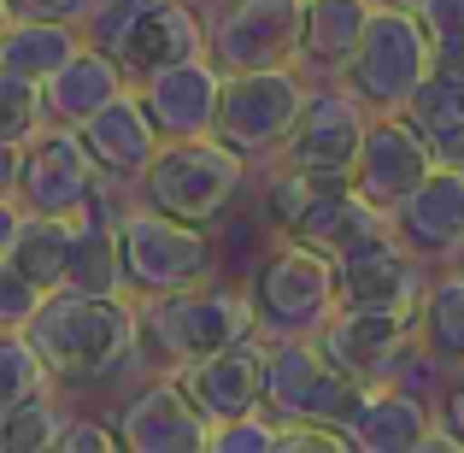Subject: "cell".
Wrapping results in <instances>:
<instances>
[{
    "instance_id": "32",
    "label": "cell",
    "mask_w": 464,
    "mask_h": 453,
    "mask_svg": "<svg viewBox=\"0 0 464 453\" xmlns=\"http://www.w3.org/2000/svg\"><path fill=\"white\" fill-rule=\"evenodd\" d=\"M59 430H65V412L53 407V395L0 407V453H53Z\"/></svg>"
},
{
    "instance_id": "5",
    "label": "cell",
    "mask_w": 464,
    "mask_h": 453,
    "mask_svg": "<svg viewBox=\"0 0 464 453\" xmlns=\"http://www.w3.org/2000/svg\"><path fill=\"white\" fill-rule=\"evenodd\" d=\"M124 277H130V295L136 300L182 295V289L212 283L218 277L212 224H188V218H170V212L141 201L124 218Z\"/></svg>"
},
{
    "instance_id": "28",
    "label": "cell",
    "mask_w": 464,
    "mask_h": 453,
    "mask_svg": "<svg viewBox=\"0 0 464 453\" xmlns=\"http://www.w3.org/2000/svg\"><path fill=\"white\" fill-rule=\"evenodd\" d=\"M65 289H82V295H130V277H124V224L77 218Z\"/></svg>"
},
{
    "instance_id": "31",
    "label": "cell",
    "mask_w": 464,
    "mask_h": 453,
    "mask_svg": "<svg viewBox=\"0 0 464 453\" xmlns=\"http://www.w3.org/2000/svg\"><path fill=\"white\" fill-rule=\"evenodd\" d=\"M47 124H53V118H47V83L18 77V71H0V142L30 148Z\"/></svg>"
},
{
    "instance_id": "17",
    "label": "cell",
    "mask_w": 464,
    "mask_h": 453,
    "mask_svg": "<svg viewBox=\"0 0 464 453\" xmlns=\"http://www.w3.org/2000/svg\"><path fill=\"white\" fill-rule=\"evenodd\" d=\"M136 89H141V101H148L153 124L165 130V142H177V136H212V130H218L224 65H218L212 54L153 71V77H148V83H136Z\"/></svg>"
},
{
    "instance_id": "41",
    "label": "cell",
    "mask_w": 464,
    "mask_h": 453,
    "mask_svg": "<svg viewBox=\"0 0 464 453\" xmlns=\"http://www.w3.org/2000/svg\"><path fill=\"white\" fill-rule=\"evenodd\" d=\"M453 265H459V271H464V248H459V253H453Z\"/></svg>"
},
{
    "instance_id": "37",
    "label": "cell",
    "mask_w": 464,
    "mask_h": 453,
    "mask_svg": "<svg viewBox=\"0 0 464 453\" xmlns=\"http://www.w3.org/2000/svg\"><path fill=\"white\" fill-rule=\"evenodd\" d=\"M118 448H124L118 424H101V419H65V430L53 442V453H118Z\"/></svg>"
},
{
    "instance_id": "14",
    "label": "cell",
    "mask_w": 464,
    "mask_h": 453,
    "mask_svg": "<svg viewBox=\"0 0 464 453\" xmlns=\"http://www.w3.org/2000/svg\"><path fill=\"white\" fill-rule=\"evenodd\" d=\"M435 165H441V159H435V148L411 130L406 113H376L371 130H364V153H359L353 182H359V189L394 218V206L411 201V194L435 177Z\"/></svg>"
},
{
    "instance_id": "15",
    "label": "cell",
    "mask_w": 464,
    "mask_h": 453,
    "mask_svg": "<svg viewBox=\"0 0 464 453\" xmlns=\"http://www.w3.org/2000/svg\"><path fill=\"white\" fill-rule=\"evenodd\" d=\"M118 436L124 453H212V419L182 395L177 377L136 389L118 407Z\"/></svg>"
},
{
    "instance_id": "22",
    "label": "cell",
    "mask_w": 464,
    "mask_h": 453,
    "mask_svg": "<svg viewBox=\"0 0 464 453\" xmlns=\"http://www.w3.org/2000/svg\"><path fill=\"white\" fill-rule=\"evenodd\" d=\"M382 230H394V218H388L382 206L359 189V182L324 177V182H317V194L306 201V212L295 218V230H288V236H295V241H312V248H324V253H347V248H359V241L382 236Z\"/></svg>"
},
{
    "instance_id": "30",
    "label": "cell",
    "mask_w": 464,
    "mask_h": 453,
    "mask_svg": "<svg viewBox=\"0 0 464 453\" xmlns=\"http://www.w3.org/2000/svg\"><path fill=\"white\" fill-rule=\"evenodd\" d=\"M53 365L30 341V330H0V407H24L35 395H53Z\"/></svg>"
},
{
    "instance_id": "6",
    "label": "cell",
    "mask_w": 464,
    "mask_h": 453,
    "mask_svg": "<svg viewBox=\"0 0 464 453\" xmlns=\"http://www.w3.org/2000/svg\"><path fill=\"white\" fill-rule=\"evenodd\" d=\"M253 306H259L265 336H317L324 318L341 306V277L335 253L312 248V241L283 236L253 271Z\"/></svg>"
},
{
    "instance_id": "9",
    "label": "cell",
    "mask_w": 464,
    "mask_h": 453,
    "mask_svg": "<svg viewBox=\"0 0 464 453\" xmlns=\"http://www.w3.org/2000/svg\"><path fill=\"white\" fill-rule=\"evenodd\" d=\"M371 389L324 359L312 336H265V412L271 419L353 424Z\"/></svg>"
},
{
    "instance_id": "25",
    "label": "cell",
    "mask_w": 464,
    "mask_h": 453,
    "mask_svg": "<svg viewBox=\"0 0 464 453\" xmlns=\"http://www.w3.org/2000/svg\"><path fill=\"white\" fill-rule=\"evenodd\" d=\"M376 0H306V35H300V65L317 77H341L371 30Z\"/></svg>"
},
{
    "instance_id": "21",
    "label": "cell",
    "mask_w": 464,
    "mask_h": 453,
    "mask_svg": "<svg viewBox=\"0 0 464 453\" xmlns=\"http://www.w3.org/2000/svg\"><path fill=\"white\" fill-rule=\"evenodd\" d=\"M71 241H77V218L30 212L24 201L0 206V265H18L47 295H59L71 277Z\"/></svg>"
},
{
    "instance_id": "36",
    "label": "cell",
    "mask_w": 464,
    "mask_h": 453,
    "mask_svg": "<svg viewBox=\"0 0 464 453\" xmlns=\"http://www.w3.org/2000/svg\"><path fill=\"white\" fill-rule=\"evenodd\" d=\"M42 300H47V289L35 277H24L18 265H0V330H30Z\"/></svg>"
},
{
    "instance_id": "39",
    "label": "cell",
    "mask_w": 464,
    "mask_h": 453,
    "mask_svg": "<svg viewBox=\"0 0 464 453\" xmlns=\"http://www.w3.org/2000/svg\"><path fill=\"white\" fill-rule=\"evenodd\" d=\"M441 424L464 442V365H453V383H447V395H441Z\"/></svg>"
},
{
    "instance_id": "34",
    "label": "cell",
    "mask_w": 464,
    "mask_h": 453,
    "mask_svg": "<svg viewBox=\"0 0 464 453\" xmlns=\"http://www.w3.org/2000/svg\"><path fill=\"white\" fill-rule=\"evenodd\" d=\"M148 6H153V0H94L89 18H82V35H89L94 47H106V54H118V47H124V35L136 30V18Z\"/></svg>"
},
{
    "instance_id": "27",
    "label": "cell",
    "mask_w": 464,
    "mask_h": 453,
    "mask_svg": "<svg viewBox=\"0 0 464 453\" xmlns=\"http://www.w3.org/2000/svg\"><path fill=\"white\" fill-rule=\"evenodd\" d=\"M406 118L441 165H464V77L459 71H430L423 89L406 101Z\"/></svg>"
},
{
    "instance_id": "1",
    "label": "cell",
    "mask_w": 464,
    "mask_h": 453,
    "mask_svg": "<svg viewBox=\"0 0 464 453\" xmlns=\"http://www.w3.org/2000/svg\"><path fill=\"white\" fill-rule=\"evenodd\" d=\"M30 341L47 353L59 383L94 389L141 359V300L136 295H82L59 289L30 318Z\"/></svg>"
},
{
    "instance_id": "24",
    "label": "cell",
    "mask_w": 464,
    "mask_h": 453,
    "mask_svg": "<svg viewBox=\"0 0 464 453\" xmlns=\"http://www.w3.org/2000/svg\"><path fill=\"white\" fill-rule=\"evenodd\" d=\"M124 89H130L124 59L89 42V47H82V54L65 65V71H59V77H47V118H53V124L82 130L94 113H101V106H112Z\"/></svg>"
},
{
    "instance_id": "8",
    "label": "cell",
    "mask_w": 464,
    "mask_h": 453,
    "mask_svg": "<svg viewBox=\"0 0 464 453\" xmlns=\"http://www.w3.org/2000/svg\"><path fill=\"white\" fill-rule=\"evenodd\" d=\"M312 89L300 65H265V71H224V101H218V136L247 159H276L295 136Z\"/></svg>"
},
{
    "instance_id": "10",
    "label": "cell",
    "mask_w": 464,
    "mask_h": 453,
    "mask_svg": "<svg viewBox=\"0 0 464 453\" xmlns=\"http://www.w3.org/2000/svg\"><path fill=\"white\" fill-rule=\"evenodd\" d=\"M371 106L359 101V94L347 89V83H324V89H312L306 113H300L295 136H288V148L276 153L283 165H300L312 171V177H341L353 182V171H359V153H364V130H371Z\"/></svg>"
},
{
    "instance_id": "19",
    "label": "cell",
    "mask_w": 464,
    "mask_h": 453,
    "mask_svg": "<svg viewBox=\"0 0 464 453\" xmlns=\"http://www.w3.org/2000/svg\"><path fill=\"white\" fill-rule=\"evenodd\" d=\"M394 236L430 265H453L464 248V165H435V177L394 206Z\"/></svg>"
},
{
    "instance_id": "40",
    "label": "cell",
    "mask_w": 464,
    "mask_h": 453,
    "mask_svg": "<svg viewBox=\"0 0 464 453\" xmlns=\"http://www.w3.org/2000/svg\"><path fill=\"white\" fill-rule=\"evenodd\" d=\"M376 6H406V12H418L423 0H376Z\"/></svg>"
},
{
    "instance_id": "26",
    "label": "cell",
    "mask_w": 464,
    "mask_h": 453,
    "mask_svg": "<svg viewBox=\"0 0 464 453\" xmlns=\"http://www.w3.org/2000/svg\"><path fill=\"white\" fill-rule=\"evenodd\" d=\"M89 47L82 24L65 18H6V35H0V71H18V77H59L71 59Z\"/></svg>"
},
{
    "instance_id": "7",
    "label": "cell",
    "mask_w": 464,
    "mask_h": 453,
    "mask_svg": "<svg viewBox=\"0 0 464 453\" xmlns=\"http://www.w3.org/2000/svg\"><path fill=\"white\" fill-rule=\"evenodd\" d=\"M435 71V47L418 12L406 6H376L371 30H364L359 54L347 59L341 83L359 94L371 113H406V101L423 89V77Z\"/></svg>"
},
{
    "instance_id": "20",
    "label": "cell",
    "mask_w": 464,
    "mask_h": 453,
    "mask_svg": "<svg viewBox=\"0 0 464 453\" xmlns=\"http://www.w3.org/2000/svg\"><path fill=\"white\" fill-rule=\"evenodd\" d=\"M82 142H89L94 165H101L106 177L141 182V177H148V165L159 159V148H165V130L153 124V113H148V101H141V89L130 83V89L118 94L112 106H101V113L82 124Z\"/></svg>"
},
{
    "instance_id": "38",
    "label": "cell",
    "mask_w": 464,
    "mask_h": 453,
    "mask_svg": "<svg viewBox=\"0 0 464 453\" xmlns=\"http://www.w3.org/2000/svg\"><path fill=\"white\" fill-rule=\"evenodd\" d=\"M6 18H65V24H82L94 0H0Z\"/></svg>"
},
{
    "instance_id": "13",
    "label": "cell",
    "mask_w": 464,
    "mask_h": 453,
    "mask_svg": "<svg viewBox=\"0 0 464 453\" xmlns=\"http://www.w3.org/2000/svg\"><path fill=\"white\" fill-rule=\"evenodd\" d=\"M94 182H101V165H94L82 130L47 124L24 148V171H18V194L12 201H24L30 212H47V218H82Z\"/></svg>"
},
{
    "instance_id": "11",
    "label": "cell",
    "mask_w": 464,
    "mask_h": 453,
    "mask_svg": "<svg viewBox=\"0 0 464 453\" xmlns=\"http://www.w3.org/2000/svg\"><path fill=\"white\" fill-rule=\"evenodd\" d=\"M306 35V0H224L212 18V59L224 71L300 65Z\"/></svg>"
},
{
    "instance_id": "18",
    "label": "cell",
    "mask_w": 464,
    "mask_h": 453,
    "mask_svg": "<svg viewBox=\"0 0 464 453\" xmlns=\"http://www.w3.org/2000/svg\"><path fill=\"white\" fill-rule=\"evenodd\" d=\"M200 54H212V18L194 0H153L136 18V30L124 35V47H118L130 83H148L153 71L200 59Z\"/></svg>"
},
{
    "instance_id": "2",
    "label": "cell",
    "mask_w": 464,
    "mask_h": 453,
    "mask_svg": "<svg viewBox=\"0 0 464 453\" xmlns=\"http://www.w3.org/2000/svg\"><path fill=\"white\" fill-rule=\"evenodd\" d=\"M265 336L253 289H224L212 283L182 289V295H153L141 300V365H153L159 377L182 371V365L206 359V353L229 348V341Z\"/></svg>"
},
{
    "instance_id": "4",
    "label": "cell",
    "mask_w": 464,
    "mask_h": 453,
    "mask_svg": "<svg viewBox=\"0 0 464 453\" xmlns=\"http://www.w3.org/2000/svg\"><path fill=\"white\" fill-rule=\"evenodd\" d=\"M317 348L353 383H406L423 359H435L423 341V312H376V306H335L317 330Z\"/></svg>"
},
{
    "instance_id": "12",
    "label": "cell",
    "mask_w": 464,
    "mask_h": 453,
    "mask_svg": "<svg viewBox=\"0 0 464 453\" xmlns=\"http://www.w3.org/2000/svg\"><path fill=\"white\" fill-rule=\"evenodd\" d=\"M335 277H341V306H376V312H423V295L435 283L430 260L411 253L394 230L335 253Z\"/></svg>"
},
{
    "instance_id": "23",
    "label": "cell",
    "mask_w": 464,
    "mask_h": 453,
    "mask_svg": "<svg viewBox=\"0 0 464 453\" xmlns=\"http://www.w3.org/2000/svg\"><path fill=\"white\" fill-rule=\"evenodd\" d=\"M435 424H441V407L411 395L406 383H376L353 419V436H359V453H411L435 436Z\"/></svg>"
},
{
    "instance_id": "33",
    "label": "cell",
    "mask_w": 464,
    "mask_h": 453,
    "mask_svg": "<svg viewBox=\"0 0 464 453\" xmlns=\"http://www.w3.org/2000/svg\"><path fill=\"white\" fill-rule=\"evenodd\" d=\"M418 18H423V30H430L435 71H459L464 77V0H423Z\"/></svg>"
},
{
    "instance_id": "29",
    "label": "cell",
    "mask_w": 464,
    "mask_h": 453,
    "mask_svg": "<svg viewBox=\"0 0 464 453\" xmlns=\"http://www.w3.org/2000/svg\"><path fill=\"white\" fill-rule=\"evenodd\" d=\"M423 341L435 365H464V271H441L423 295Z\"/></svg>"
},
{
    "instance_id": "35",
    "label": "cell",
    "mask_w": 464,
    "mask_h": 453,
    "mask_svg": "<svg viewBox=\"0 0 464 453\" xmlns=\"http://www.w3.org/2000/svg\"><path fill=\"white\" fill-rule=\"evenodd\" d=\"M276 430L283 424L271 419V412H241V419L218 424L212 430V453H276Z\"/></svg>"
},
{
    "instance_id": "3",
    "label": "cell",
    "mask_w": 464,
    "mask_h": 453,
    "mask_svg": "<svg viewBox=\"0 0 464 453\" xmlns=\"http://www.w3.org/2000/svg\"><path fill=\"white\" fill-rule=\"evenodd\" d=\"M247 165L253 159L241 148H229L218 130L212 136H177L148 165L141 201L170 212V218H188V224H218L236 206L241 182H247Z\"/></svg>"
},
{
    "instance_id": "16",
    "label": "cell",
    "mask_w": 464,
    "mask_h": 453,
    "mask_svg": "<svg viewBox=\"0 0 464 453\" xmlns=\"http://www.w3.org/2000/svg\"><path fill=\"white\" fill-rule=\"evenodd\" d=\"M182 383V395L218 424L241 419V412H259L265 407V336H247V341H229V348L206 353V359L182 365V371H165Z\"/></svg>"
}]
</instances>
